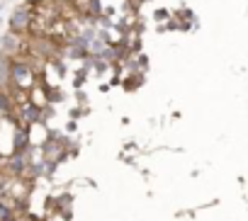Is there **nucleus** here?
Instances as JSON below:
<instances>
[{
	"mask_svg": "<svg viewBox=\"0 0 248 221\" xmlns=\"http://www.w3.org/2000/svg\"><path fill=\"white\" fill-rule=\"evenodd\" d=\"M90 13L100 15V0H90Z\"/></svg>",
	"mask_w": 248,
	"mask_h": 221,
	"instance_id": "1a4fd4ad",
	"label": "nucleus"
},
{
	"mask_svg": "<svg viewBox=\"0 0 248 221\" xmlns=\"http://www.w3.org/2000/svg\"><path fill=\"white\" fill-rule=\"evenodd\" d=\"M8 68H10V61L5 54H0V88L8 83Z\"/></svg>",
	"mask_w": 248,
	"mask_h": 221,
	"instance_id": "423d86ee",
	"label": "nucleus"
},
{
	"mask_svg": "<svg viewBox=\"0 0 248 221\" xmlns=\"http://www.w3.org/2000/svg\"><path fill=\"white\" fill-rule=\"evenodd\" d=\"M27 144H30L27 132L25 129H15V134H13V148H15V153H22L27 148Z\"/></svg>",
	"mask_w": 248,
	"mask_h": 221,
	"instance_id": "7ed1b4c3",
	"label": "nucleus"
},
{
	"mask_svg": "<svg viewBox=\"0 0 248 221\" xmlns=\"http://www.w3.org/2000/svg\"><path fill=\"white\" fill-rule=\"evenodd\" d=\"M10 104H13L10 97H8L3 90H0V115H8V112H10Z\"/></svg>",
	"mask_w": 248,
	"mask_h": 221,
	"instance_id": "0eeeda50",
	"label": "nucleus"
},
{
	"mask_svg": "<svg viewBox=\"0 0 248 221\" xmlns=\"http://www.w3.org/2000/svg\"><path fill=\"white\" fill-rule=\"evenodd\" d=\"M8 80L20 88V90H27L34 85V71L30 63L25 61H10V68H8Z\"/></svg>",
	"mask_w": 248,
	"mask_h": 221,
	"instance_id": "f257e3e1",
	"label": "nucleus"
},
{
	"mask_svg": "<svg viewBox=\"0 0 248 221\" xmlns=\"http://www.w3.org/2000/svg\"><path fill=\"white\" fill-rule=\"evenodd\" d=\"M22 119L34 124V122H42V112H39V107L34 104H25V112H22Z\"/></svg>",
	"mask_w": 248,
	"mask_h": 221,
	"instance_id": "20e7f679",
	"label": "nucleus"
},
{
	"mask_svg": "<svg viewBox=\"0 0 248 221\" xmlns=\"http://www.w3.org/2000/svg\"><path fill=\"white\" fill-rule=\"evenodd\" d=\"M8 219H10V206H5L0 202V221H8Z\"/></svg>",
	"mask_w": 248,
	"mask_h": 221,
	"instance_id": "6e6552de",
	"label": "nucleus"
},
{
	"mask_svg": "<svg viewBox=\"0 0 248 221\" xmlns=\"http://www.w3.org/2000/svg\"><path fill=\"white\" fill-rule=\"evenodd\" d=\"M32 22H34V17H32V5H20V8H15V13H13V17H10V32H13V34H22V32L30 29Z\"/></svg>",
	"mask_w": 248,
	"mask_h": 221,
	"instance_id": "f03ea898",
	"label": "nucleus"
},
{
	"mask_svg": "<svg viewBox=\"0 0 248 221\" xmlns=\"http://www.w3.org/2000/svg\"><path fill=\"white\" fill-rule=\"evenodd\" d=\"M8 165H10V170H13V173L22 175L27 163H25V156H22V153H13V158H10V163H8Z\"/></svg>",
	"mask_w": 248,
	"mask_h": 221,
	"instance_id": "39448f33",
	"label": "nucleus"
}]
</instances>
